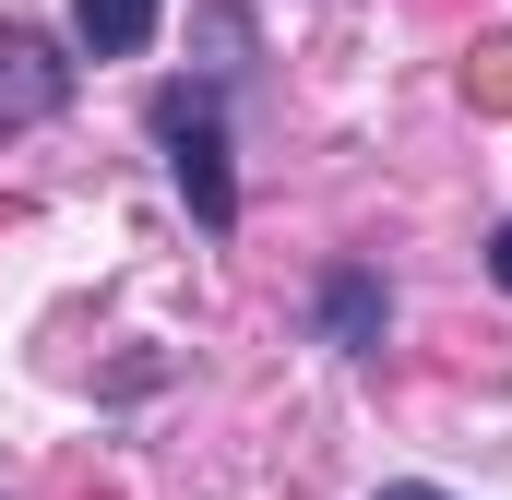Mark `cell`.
<instances>
[{"label":"cell","mask_w":512,"mask_h":500,"mask_svg":"<svg viewBox=\"0 0 512 500\" xmlns=\"http://www.w3.org/2000/svg\"><path fill=\"white\" fill-rule=\"evenodd\" d=\"M370 500H453V489H417V477H393V489H370Z\"/></svg>","instance_id":"7"},{"label":"cell","mask_w":512,"mask_h":500,"mask_svg":"<svg viewBox=\"0 0 512 500\" xmlns=\"http://www.w3.org/2000/svg\"><path fill=\"white\" fill-rule=\"evenodd\" d=\"M60 96H72V60H60L36 24H0V131L60 120Z\"/></svg>","instance_id":"2"},{"label":"cell","mask_w":512,"mask_h":500,"mask_svg":"<svg viewBox=\"0 0 512 500\" xmlns=\"http://www.w3.org/2000/svg\"><path fill=\"white\" fill-rule=\"evenodd\" d=\"M489 72H477V96H512V48H477Z\"/></svg>","instance_id":"5"},{"label":"cell","mask_w":512,"mask_h":500,"mask_svg":"<svg viewBox=\"0 0 512 500\" xmlns=\"http://www.w3.org/2000/svg\"><path fill=\"white\" fill-rule=\"evenodd\" d=\"M155 143H167V167H179L191 215L227 239V227H239V179H227V120H215V84H167V96H155Z\"/></svg>","instance_id":"1"},{"label":"cell","mask_w":512,"mask_h":500,"mask_svg":"<svg viewBox=\"0 0 512 500\" xmlns=\"http://www.w3.org/2000/svg\"><path fill=\"white\" fill-rule=\"evenodd\" d=\"M155 12L167 0H72V36H84V60H131L155 36Z\"/></svg>","instance_id":"4"},{"label":"cell","mask_w":512,"mask_h":500,"mask_svg":"<svg viewBox=\"0 0 512 500\" xmlns=\"http://www.w3.org/2000/svg\"><path fill=\"white\" fill-rule=\"evenodd\" d=\"M382 322H393L382 274H358V262H334V274H322V346H346V358H370V346H382Z\"/></svg>","instance_id":"3"},{"label":"cell","mask_w":512,"mask_h":500,"mask_svg":"<svg viewBox=\"0 0 512 500\" xmlns=\"http://www.w3.org/2000/svg\"><path fill=\"white\" fill-rule=\"evenodd\" d=\"M489 274H501V298H512V227H501V239H489Z\"/></svg>","instance_id":"6"}]
</instances>
